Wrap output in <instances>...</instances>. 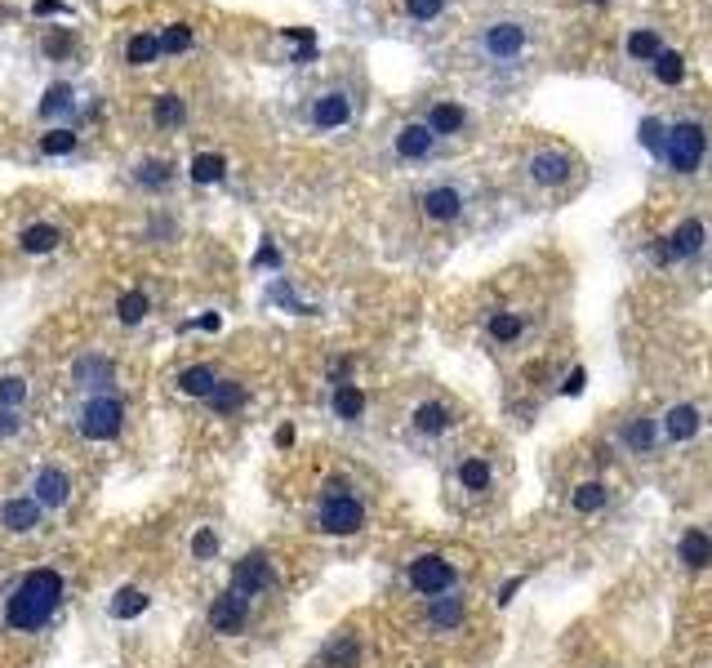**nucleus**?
Returning a JSON list of instances; mask_svg holds the SVG:
<instances>
[{"instance_id": "603ef678", "label": "nucleus", "mask_w": 712, "mask_h": 668, "mask_svg": "<svg viewBox=\"0 0 712 668\" xmlns=\"http://www.w3.org/2000/svg\"><path fill=\"white\" fill-rule=\"evenodd\" d=\"M338 495H352V486H347V481H338V477H334V481H325L320 499H338Z\"/></svg>"}, {"instance_id": "cd10ccee", "label": "nucleus", "mask_w": 712, "mask_h": 668, "mask_svg": "<svg viewBox=\"0 0 712 668\" xmlns=\"http://www.w3.org/2000/svg\"><path fill=\"white\" fill-rule=\"evenodd\" d=\"M415 428H419V433H428V437H437V433H446V428H450V410H446L441 402H423V406L415 410Z\"/></svg>"}, {"instance_id": "4c0bfd02", "label": "nucleus", "mask_w": 712, "mask_h": 668, "mask_svg": "<svg viewBox=\"0 0 712 668\" xmlns=\"http://www.w3.org/2000/svg\"><path fill=\"white\" fill-rule=\"evenodd\" d=\"M521 325H526V321H521L517 312H494V316H490V334H494L499 344H512L517 334H521Z\"/></svg>"}, {"instance_id": "20e7f679", "label": "nucleus", "mask_w": 712, "mask_h": 668, "mask_svg": "<svg viewBox=\"0 0 712 668\" xmlns=\"http://www.w3.org/2000/svg\"><path fill=\"white\" fill-rule=\"evenodd\" d=\"M316 526H320L325 535H356V530L366 526V508H361V499H356V495L320 499V517H316Z\"/></svg>"}, {"instance_id": "864d4df0", "label": "nucleus", "mask_w": 712, "mask_h": 668, "mask_svg": "<svg viewBox=\"0 0 712 668\" xmlns=\"http://www.w3.org/2000/svg\"><path fill=\"white\" fill-rule=\"evenodd\" d=\"M517 588H521V575H512V579H508V584L499 588V606H508V601L517 597Z\"/></svg>"}, {"instance_id": "c9c22d12", "label": "nucleus", "mask_w": 712, "mask_h": 668, "mask_svg": "<svg viewBox=\"0 0 712 668\" xmlns=\"http://www.w3.org/2000/svg\"><path fill=\"white\" fill-rule=\"evenodd\" d=\"M637 139H641V147H645V152L663 156V139H668V125H663V121H654V116H645V121L637 125Z\"/></svg>"}, {"instance_id": "6ab92c4d", "label": "nucleus", "mask_w": 712, "mask_h": 668, "mask_svg": "<svg viewBox=\"0 0 712 668\" xmlns=\"http://www.w3.org/2000/svg\"><path fill=\"white\" fill-rule=\"evenodd\" d=\"M681 561H685L690 570H708V566H712V539H708L703 530H685V535H681Z\"/></svg>"}, {"instance_id": "f257e3e1", "label": "nucleus", "mask_w": 712, "mask_h": 668, "mask_svg": "<svg viewBox=\"0 0 712 668\" xmlns=\"http://www.w3.org/2000/svg\"><path fill=\"white\" fill-rule=\"evenodd\" d=\"M63 592H67V584L59 570H50V566L28 570L5 597V628L10 632H41L54 619V610L63 606Z\"/></svg>"}, {"instance_id": "6e6552de", "label": "nucleus", "mask_w": 712, "mask_h": 668, "mask_svg": "<svg viewBox=\"0 0 712 668\" xmlns=\"http://www.w3.org/2000/svg\"><path fill=\"white\" fill-rule=\"evenodd\" d=\"M245 619H249V597H241L236 588H227L223 597H214V606H210V628H214V632L232 637V632L245 628Z\"/></svg>"}, {"instance_id": "bb28decb", "label": "nucleus", "mask_w": 712, "mask_h": 668, "mask_svg": "<svg viewBox=\"0 0 712 668\" xmlns=\"http://www.w3.org/2000/svg\"><path fill=\"white\" fill-rule=\"evenodd\" d=\"M214 384H218V379H214V370H210V366H192V370H183V375H178V393L201 397V402L214 393Z\"/></svg>"}, {"instance_id": "2eb2a0df", "label": "nucleus", "mask_w": 712, "mask_h": 668, "mask_svg": "<svg viewBox=\"0 0 712 668\" xmlns=\"http://www.w3.org/2000/svg\"><path fill=\"white\" fill-rule=\"evenodd\" d=\"M423 214H428L432 223H450V219L463 214V196H459L455 187H432V192L423 196Z\"/></svg>"}, {"instance_id": "de8ad7c7", "label": "nucleus", "mask_w": 712, "mask_h": 668, "mask_svg": "<svg viewBox=\"0 0 712 668\" xmlns=\"http://www.w3.org/2000/svg\"><path fill=\"white\" fill-rule=\"evenodd\" d=\"M267 263H272V267L281 263V250H276L272 241H263V245H258V254H254V267H267Z\"/></svg>"}, {"instance_id": "0eeeda50", "label": "nucleus", "mask_w": 712, "mask_h": 668, "mask_svg": "<svg viewBox=\"0 0 712 668\" xmlns=\"http://www.w3.org/2000/svg\"><path fill=\"white\" fill-rule=\"evenodd\" d=\"M232 588H236L241 597L267 592V588H272V561H267V553H245V557L232 566Z\"/></svg>"}, {"instance_id": "37998d69", "label": "nucleus", "mask_w": 712, "mask_h": 668, "mask_svg": "<svg viewBox=\"0 0 712 668\" xmlns=\"http://www.w3.org/2000/svg\"><path fill=\"white\" fill-rule=\"evenodd\" d=\"M76 147V134L72 130H50V134H41V152L45 156H67Z\"/></svg>"}, {"instance_id": "79ce46f5", "label": "nucleus", "mask_w": 712, "mask_h": 668, "mask_svg": "<svg viewBox=\"0 0 712 668\" xmlns=\"http://www.w3.org/2000/svg\"><path fill=\"white\" fill-rule=\"evenodd\" d=\"M72 107V85H50L45 90V99H41V116H54V112H67Z\"/></svg>"}, {"instance_id": "a19ab883", "label": "nucleus", "mask_w": 712, "mask_h": 668, "mask_svg": "<svg viewBox=\"0 0 712 668\" xmlns=\"http://www.w3.org/2000/svg\"><path fill=\"white\" fill-rule=\"evenodd\" d=\"M663 45H659V36L654 32H632L628 36V59H637V63H645V59H654Z\"/></svg>"}, {"instance_id": "f3484780", "label": "nucleus", "mask_w": 712, "mask_h": 668, "mask_svg": "<svg viewBox=\"0 0 712 668\" xmlns=\"http://www.w3.org/2000/svg\"><path fill=\"white\" fill-rule=\"evenodd\" d=\"M320 664H325V668H356V664H361V641H356L352 632H343V637H334V641L325 646V655H320Z\"/></svg>"}, {"instance_id": "09e8293b", "label": "nucleus", "mask_w": 712, "mask_h": 668, "mask_svg": "<svg viewBox=\"0 0 712 668\" xmlns=\"http://www.w3.org/2000/svg\"><path fill=\"white\" fill-rule=\"evenodd\" d=\"M23 428V419H19V410H0V437H14Z\"/></svg>"}, {"instance_id": "9b49d317", "label": "nucleus", "mask_w": 712, "mask_h": 668, "mask_svg": "<svg viewBox=\"0 0 712 668\" xmlns=\"http://www.w3.org/2000/svg\"><path fill=\"white\" fill-rule=\"evenodd\" d=\"M526 170H530V179H534V183H543V187H557V183H566V179H570L574 161H570L566 152H534Z\"/></svg>"}, {"instance_id": "49530a36", "label": "nucleus", "mask_w": 712, "mask_h": 668, "mask_svg": "<svg viewBox=\"0 0 712 668\" xmlns=\"http://www.w3.org/2000/svg\"><path fill=\"white\" fill-rule=\"evenodd\" d=\"M45 59H67L72 54V32H54V36H45Z\"/></svg>"}, {"instance_id": "b1692460", "label": "nucleus", "mask_w": 712, "mask_h": 668, "mask_svg": "<svg viewBox=\"0 0 712 668\" xmlns=\"http://www.w3.org/2000/svg\"><path fill=\"white\" fill-rule=\"evenodd\" d=\"M463 121H468V116H463V107H459V103H437V107H432V116H428L423 125H428L432 134H459V130H463Z\"/></svg>"}, {"instance_id": "c03bdc74", "label": "nucleus", "mask_w": 712, "mask_h": 668, "mask_svg": "<svg viewBox=\"0 0 712 668\" xmlns=\"http://www.w3.org/2000/svg\"><path fill=\"white\" fill-rule=\"evenodd\" d=\"M214 553H218V535H214L210 526H201V530L192 535V557H196V561H210Z\"/></svg>"}, {"instance_id": "dca6fc26", "label": "nucleus", "mask_w": 712, "mask_h": 668, "mask_svg": "<svg viewBox=\"0 0 712 668\" xmlns=\"http://www.w3.org/2000/svg\"><path fill=\"white\" fill-rule=\"evenodd\" d=\"M19 245H23V254H50V250L63 245V232L54 223H32V227H23Z\"/></svg>"}, {"instance_id": "e433bc0d", "label": "nucleus", "mask_w": 712, "mask_h": 668, "mask_svg": "<svg viewBox=\"0 0 712 668\" xmlns=\"http://www.w3.org/2000/svg\"><path fill=\"white\" fill-rule=\"evenodd\" d=\"M570 504H574V513H597V508H605V486L601 481H583Z\"/></svg>"}, {"instance_id": "58836bf2", "label": "nucleus", "mask_w": 712, "mask_h": 668, "mask_svg": "<svg viewBox=\"0 0 712 668\" xmlns=\"http://www.w3.org/2000/svg\"><path fill=\"white\" fill-rule=\"evenodd\" d=\"M156 41H161V54H183V50H192V28H187V23H174V28H165Z\"/></svg>"}, {"instance_id": "473e14b6", "label": "nucleus", "mask_w": 712, "mask_h": 668, "mask_svg": "<svg viewBox=\"0 0 712 668\" xmlns=\"http://www.w3.org/2000/svg\"><path fill=\"white\" fill-rule=\"evenodd\" d=\"M116 316H121L125 325H138V321L147 316V294H143V290L121 294V298H116Z\"/></svg>"}, {"instance_id": "ea45409f", "label": "nucleus", "mask_w": 712, "mask_h": 668, "mask_svg": "<svg viewBox=\"0 0 712 668\" xmlns=\"http://www.w3.org/2000/svg\"><path fill=\"white\" fill-rule=\"evenodd\" d=\"M459 481H463L468 490H486V486H490V464H486V459H463V464H459Z\"/></svg>"}, {"instance_id": "c756f323", "label": "nucleus", "mask_w": 712, "mask_h": 668, "mask_svg": "<svg viewBox=\"0 0 712 668\" xmlns=\"http://www.w3.org/2000/svg\"><path fill=\"white\" fill-rule=\"evenodd\" d=\"M654 76H659L663 85H681V76H685V59H681L676 50H659V54H654Z\"/></svg>"}, {"instance_id": "8fccbe9b", "label": "nucleus", "mask_w": 712, "mask_h": 668, "mask_svg": "<svg viewBox=\"0 0 712 668\" xmlns=\"http://www.w3.org/2000/svg\"><path fill=\"white\" fill-rule=\"evenodd\" d=\"M32 14H36V19H50V14H67V5H59V0H36Z\"/></svg>"}, {"instance_id": "39448f33", "label": "nucleus", "mask_w": 712, "mask_h": 668, "mask_svg": "<svg viewBox=\"0 0 712 668\" xmlns=\"http://www.w3.org/2000/svg\"><path fill=\"white\" fill-rule=\"evenodd\" d=\"M410 588L423 592V597H441V592L455 588V566H450L446 557H437V553L415 557V561H410Z\"/></svg>"}, {"instance_id": "a211bd4d", "label": "nucleus", "mask_w": 712, "mask_h": 668, "mask_svg": "<svg viewBox=\"0 0 712 668\" xmlns=\"http://www.w3.org/2000/svg\"><path fill=\"white\" fill-rule=\"evenodd\" d=\"M699 424H703V419H699L694 406H672V410L663 415V433H668L672 441H690V437L699 433Z\"/></svg>"}, {"instance_id": "5fc2aeb1", "label": "nucleus", "mask_w": 712, "mask_h": 668, "mask_svg": "<svg viewBox=\"0 0 712 668\" xmlns=\"http://www.w3.org/2000/svg\"><path fill=\"white\" fill-rule=\"evenodd\" d=\"M276 446H281V450H289V446H294V428H289V424L276 433Z\"/></svg>"}, {"instance_id": "412c9836", "label": "nucleus", "mask_w": 712, "mask_h": 668, "mask_svg": "<svg viewBox=\"0 0 712 668\" xmlns=\"http://www.w3.org/2000/svg\"><path fill=\"white\" fill-rule=\"evenodd\" d=\"M329 406H334V415H338V419H361V415H366V393L356 388V384H338Z\"/></svg>"}, {"instance_id": "393cba45", "label": "nucleus", "mask_w": 712, "mask_h": 668, "mask_svg": "<svg viewBox=\"0 0 712 668\" xmlns=\"http://www.w3.org/2000/svg\"><path fill=\"white\" fill-rule=\"evenodd\" d=\"M156 59H161V41H156V36H147V32L130 36V45H125V63H130V68H147V63H156Z\"/></svg>"}, {"instance_id": "c85d7f7f", "label": "nucleus", "mask_w": 712, "mask_h": 668, "mask_svg": "<svg viewBox=\"0 0 712 668\" xmlns=\"http://www.w3.org/2000/svg\"><path fill=\"white\" fill-rule=\"evenodd\" d=\"M463 597H437L432 601V610H428V619H432V628H459L463 624Z\"/></svg>"}, {"instance_id": "1a4fd4ad", "label": "nucleus", "mask_w": 712, "mask_h": 668, "mask_svg": "<svg viewBox=\"0 0 712 668\" xmlns=\"http://www.w3.org/2000/svg\"><path fill=\"white\" fill-rule=\"evenodd\" d=\"M32 499L41 508H67L72 504V477L63 468H41L32 481Z\"/></svg>"}, {"instance_id": "2f4dec72", "label": "nucleus", "mask_w": 712, "mask_h": 668, "mask_svg": "<svg viewBox=\"0 0 712 668\" xmlns=\"http://www.w3.org/2000/svg\"><path fill=\"white\" fill-rule=\"evenodd\" d=\"M23 402H28V379L23 375L0 379V410H23Z\"/></svg>"}, {"instance_id": "4468645a", "label": "nucleus", "mask_w": 712, "mask_h": 668, "mask_svg": "<svg viewBox=\"0 0 712 668\" xmlns=\"http://www.w3.org/2000/svg\"><path fill=\"white\" fill-rule=\"evenodd\" d=\"M432 143H437V134H432L423 121H410V125H401V134H397V152H401L406 161H423V156L432 152Z\"/></svg>"}, {"instance_id": "3c124183", "label": "nucleus", "mask_w": 712, "mask_h": 668, "mask_svg": "<svg viewBox=\"0 0 712 668\" xmlns=\"http://www.w3.org/2000/svg\"><path fill=\"white\" fill-rule=\"evenodd\" d=\"M583 384H588V375H583V370H574V375L561 384V393H566V397H579V393H583Z\"/></svg>"}, {"instance_id": "f03ea898", "label": "nucleus", "mask_w": 712, "mask_h": 668, "mask_svg": "<svg viewBox=\"0 0 712 668\" xmlns=\"http://www.w3.org/2000/svg\"><path fill=\"white\" fill-rule=\"evenodd\" d=\"M121 424H125V402L112 393H94L76 415V433L85 441H112L121 433Z\"/></svg>"}, {"instance_id": "ddd939ff", "label": "nucleus", "mask_w": 712, "mask_h": 668, "mask_svg": "<svg viewBox=\"0 0 712 668\" xmlns=\"http://www.w3.org/2000/svg\"><path fill=\"white\" fill-rule=\"evenodd\" d=\"M347 116H352V103H347L343 90H329V94H320L312 103V125L316 130H338V125H347Z\"/></svg>"}, {"instance_id": "f8f14e48", "label": "nucleus", "mask_w": 712, "mask_h": 668, "mask_svg": "<svg viewBox=\"0 0 712 668\" xmlns=\"http://www.w3.org/2000/svg\"><path fill=\"white\" fill-rule=\"evenodd\" d=\"M526 50V28L521 23H494L486 32V54L490 59H517Z\"/></svg>"}, {"instance_id": "423d86ee", "label": "nucleus", "mask_w": 712, "mask_h": 668, "mask_svg": "<svg viewBox=\"0 0 712 668\" xmlns=\"http://www.w3.org/2000/svg\"><path fill=\"white\" fill-rule=\"evenodd\" d=\"M703 241H708V227H703L699 219H685L672 236H663V241L654 245V263H681V258H694V254L703 250Z\"/></svg>"}, {"instance_id": "72a5a7b5", "label": "nucleus", "mask_w": 712, "mask_h": 668, "mask_svg": "<svg viewBox=\"0 0 712 668\" xmlns=\"http://www.w3.org/2000/svg\"><path fill=\"white\" fill-rule=\"evenodd\" d=\"M623 441H628L637 455L654 450V419H632V424L623 428Z\"/></svg>"}, {"instance_id": "4be33fe9", "label": "nucleus", "mask_w": 712, "mask_h": 668, "mask_svg": "<svg viewBox=\"0 0 712 668\" xmlns=\"http://www.w3.org/2000/svg\"><path fill=\"white\" fill-rule=\"evenodd\" d=\"M241 402H245V388H241L236 379H218V384H214V393L205 397V406H210L214 415H232Z\"/></svg>"}, {"instance_id": "a18cd8bd", "label": "nucleus", "mask_w": 712, "mask_h": 668, "mask_svg": "<svg viewBox=\"0 0 712 668\" xmlns=\"http://www.w3.org/2000/svg\"><path fill=\"white\" fill-rule=\"evenodd\" d=\"M441 10H446V0H406V14L419 19V23H432Z\"/></svg>"}, {"instance_id": "7ed1b4c3", "label": "nucleus", "mask_w": 712, "mask_h": 668, "mask_svg": "<svg viewBox=\"0 0 712 668\" xmlns=\"http://www.w3.org/2000/svg\"><path fill=\"white\" fill-rule=\"evenodd\" d=\"M703 152H708V134H703L699 121H681V125H672L668 139H663V161H668L676 174H694L699 161H703Z\"/></svg>"}, {"instance_id": "9d476101", "label": "nucleus", "mask_w": 712, "mask_h": 668, "mask_svg": "<svg viewBox=\"0 0 712 668\" xmlns=\"http://www.w3.org/2000/svg\"><path fill=\"white\" fill-rule=\"evenodd\" d=\"M0 526L14 530V535H32V530L41 526V504H36L32 495L5 499V504H0Z\"/></svg>"}, {"instance_id": "5701e85b", "label": "nucleus", "mask_w": 712, "mask_h": 668, "mask_svg": "<svg viewBox=\"0 0 712 668\" xmlns=\"http://www.w3.org/2000/svg\"><path fill=\"white\" fill-rule=\"evenodd\" d=\"M152 121H156L161 130H174V125H183V121H187V107H183V99H178V94H156V103H152Z\"/></svg>"}, {"instance_id": "aec40b11", "label": "nucleus", "mask_w": 712, "mask_h": 668, "mask_svg": "<svg viewBox=\"0 0 712 668\" xmlns=\"http://www.w3.org/2000/svg\"><path fill=\"white\" fill-rule=\"evenodd\" d=\"M72 375H76V384H85V388H107L112 375H116V366H112L107 357H81Z\"/></svg>"}, {"instance_id": "f704fd0d", "label": "nucleus", "mask_w": 712, "mask_h": 668, "mask_svg": "<svg viewBox=\"0 0 712 668\" xmlns=\"http://www.w3.org/2000/svg\"><path fill=\"white\" fill-rule=\"evenodd\" d=\"M143 610H147V592H138V588H121L116 601H112V615H116V619H134V615H143Z\"/></svg>"}, {"instance_id": "7c9ffc66", "label": "nucleus", "mask_w": 712, "mask_h": 668, "mask_svg": "<svg viewBox=\"0 0 712 668\" xmlns=\"http://www.w3.org/2000/svg\"><path fill=\"white\" fill-rule=\"evenodd\" d=\"M134 179H138V187H147V192H161V187H170V179H174V165H170V161H143V170H138Z\"/></svg>"}, {"instance_id": "a878e982", "label": "nucleus", "mask_w": 712, "mask_h": 668, "mask_svg": "<svg viewBox=\"0 0 712 668\" xmlns=\"http://www.w3.org/2000/svg\"><path fill=\"white\" fill-rule=\"evenodd\" d=\"M223 174H227V156H218V152H196L192 156V179L196 183H223Z\"/></svg>"}, {"instance_id": "6e6d98bb", "label": "nucleus", "mask_w": 712, "mask_h": 668, "mask_svg": "<svg viewBox=\"0 0 712 668\" xmlns=\"http://www.w3.org/2000/svg\"><path fill=\"white\" fill-rule=\"evenodd\" d=\"M597 5H601V0H597Z\"/></svg>"}]
</instances>
